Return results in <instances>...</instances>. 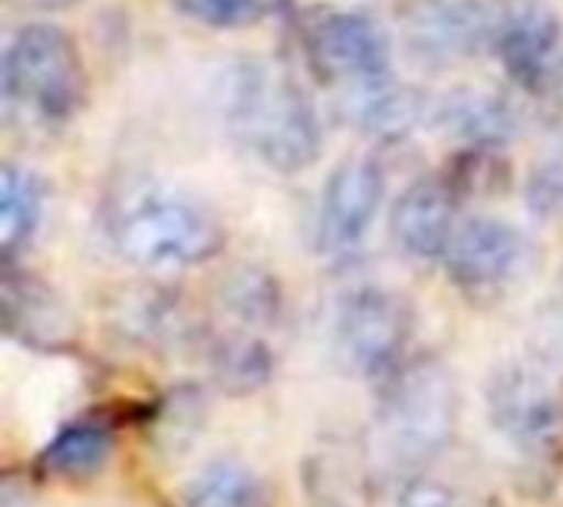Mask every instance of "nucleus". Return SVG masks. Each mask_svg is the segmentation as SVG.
<instances>
[{"label": "nucleus", "mask_w": 563, "mask_h": 507, "mask_svg": "<svg viewBox=\"0 0 563 507\" xmlns=\"http://www.w3.org/2000/svg\"><path fill=\"white\" fill-rule=\"evenodd\" d=\"M112 247L145 271H185L208 264L224 247L218 218L185 191L162 181L125 185L109 201Z\"/></svg>", "instance_id": "obj_1"}, {"label": "nucleus", "mask_w": 563, "mask_h": 507, "mask_svg": "<svg viewBox=\"0 0 563 507\" xmlns=\"http://www.w3.org/2000/svg\"><path fill=\"white\" fill-rule=\"evenodd\" d=\"M224 109L238 139L274 172L297 175L320 158V115L290 73L261 59L238 63L224 82Z\"/></svg>", "instance_id": "obj_2"}, {"label": "nucleus", "mask_w": 563, "mask_h": 507, "mask_svg": "<svg viewBox=\"0 0 563 507\" xmlns=\"http://www.w3.org/2000/svg\"><path fill=\"white\" fill-rule=\"evenodd\" d=\"M3 99L36 122L63 125L86 102V63L76 40L46 20L23 23L3 49Z\"/></svg>", "instance_id": "obj_3"}, {"label": "nucleus", "mask_w": 563, "mask_h": 507, "mask_svg": "<svg viewBox=\"0 0 563 507\" xmlns=\"http://www.w3.org/2000/svg\"><path fill=\"white\" fill-rule=\"evenodd\" d=\"M455 419V383L439 363H416L393 373V386L379 406V436L393 459L409 465L429 462L452 442Z\"/></svg>", "instance_id": "obj_4"}, {"label": "nucleus", "mask_w": 563, "mask_h": 507, "mask_svg": "<svg viewBox=\"0 0 563 507\" xmlns=\"http://www.w3.org/2000/svg\"><path fill=\"white\" fill-rule=\"evenodd\" d=\"M492 49L518 89L548 96L563 76V23L558 10L544 0H508L498 10Z\"/></svg>", "instance_id": "obj_5"}, {"label": "nucleus", "mask_w": 563, "mask_h": 507, "mask_svg": "<svg viewBox=\"0 0 563 507\" xmlns=\"http://www.w3.org/2000/svg\"><path fill=\"white\" fill-rule=\"evenodd\" d=\"M340 353L360 376H393L406 356L412 313L409 307L379 287H363L346 297L340 310Z\"/></svg>", "instance_id": "obj_6"}, {"label": "nucleus", "mask_w": 563, "mask_h": 507, "mask_svg": "<svg viewBox=\"0 0 563 507\" xmlns=\"http://www.w3.org/2000/svg\"><path fill=\"white\" fill-rule=\"evenodd\" d=\"M492 422L525 452H551L563 439V399L558 386L534 366L511 363L488 386Z\"/></svg>", "instance_id": "obj_7"}, {"label": "nucleus", "mask_w": 563, "mask_h": 507, "mask_svg": "<svg viewBox=\"0 0 563 507\" xmlns=\"http://www.w3.org/2000/svg\"><path fill=\"white\" fill-rule=\"evenodd\" d=\"M498 10L485 0H409L399 30L409 53L422 63L445 66L492 46Z\"/></svg>", "instance_id": "obj_8"}, {"label": "nucleus", "mask_w": 563, "mask_h": 507, "mask_svg": "<svg viewBox=\"0 0 563 507\" xmlns=\"http://www.w3.org/2000/svg\"><path fill=\"white\" fill-rule=\"evenodd\" d=\"M310 53L317 66L350 86L393 76V43L383 23L360 10H327L310 20Z\"/></svg>", "instance_id": "obj_9"}, {"label": "nucleus", "mask_w": 563, "mask_h": 507, "mask_svg": "<svg viewBox=\"0 0 563 507\" xmlns=\"http://www.w3.org/2000/svg\"><path fill=\"white\" fill-rule=\"evenodd\" d=\"M386 198V175L373 155L346 158L333 168L320 198V244L330 254H346L369 234Z\"/></svg>", "instance_id": "obj_10"}, {"label": "nucleus", "mask_w": 563, "mask_h": 507, "mask_svg": "<svg viewBox=\"0 0 563 507\" xmlns=\"http://www.w3.org/2000/svg\"><path fill=\"white\" fill-rule=\"evenodd\" d=\"M525 257V241L515 224L501 218H472L455 231L452 247L445 254V267L452 280L468 294L498 290L515 277Z\"/></svg>", "instance_id": "obj_11"}, {"label": "nucleus", "mask_w": 563, "mask_h": 507, "mask_svg": "<svg viewBox=\"0 0 563 507\" xmlns=\"http://www.w3.org/2000/svg\"><path fill=\"white\" fill-rule=\"evenodd\" d=\"M455 205L459 191L449 178L412 181L393 208V238L416 261L445 257L455 238Z\"/></svg>", "instance_id": "obj_12"}, {"label": "nucleus", "mask_w": 563, "mask_h": 507, "mask_svg": "<svg viewBox=\"0 0 563 507\" xmlns=\"http://www.w3.org/2000/svg\"><path fill=\"white\" fill-rule=\"evenodd\" d=\"M435 122H442V129L462 139L465 145H485V148H501L518 132L515 106L488 89L449 92L435 109Z\"/></svg>", "instance_id": "obj_13"}, {"label": "nucleus", "mask_w": 563, "mask_h": 507, "mask_svg": "<svg viewBox=\"0 0 563 507\" xmlns=\"http://www.w3.org/2000/svg\"><path fill=\"white\" fill-rule=\"evenodd\" d=\"M346 115L356 129H363L373 139H402L422 122L426 102L409 86L386 76L376 82L350 86Z\"/></svg>", "instance_id": "obj_14"}, {"label": "nucleus", "mask_w": 563, "mask_h": 507, "mask_svg": "<svg viewBox=\"0 0 563 507\" xmlns=\"http://www.w3.org/2000/svg\"><path fill=\"white\" fill-rule=\"evenodd\" d=\"M46 205V185L33 168L23 165H3L0 172V247L10 257L16 247H23Z\"/></svg>", "instance_id": "obj_15"}, {"label": "nucleus", "mask_w": 563, "mask_h": 507, "mask_svg": "<svg viewBox=\"0 0 563 507\" xmlns=\"http://www.w3.org/2000/svg\"><path fill=\"white\" fill-rule=\"evenodd\" d=\"M185 507H267L264 485L238 462H211L181 488Z\"/></svg>", "instance_id": "obj_16"}, {"label": "nucleus", "mask_w": 563, "mask_h": 507, "mask_svg": "<svg viewBox=\"0 0 563 507\" xmlns=\"http://www.w3.org/2000/svg\"><path fill=\"white\" fill-rule=\"evenodd\" d=\"M112 439L96 422H76L66 426L43 452V469L59 478H86L99 472L109 459Z\"/></svg>", "instance_id": "obj_17"}, {"label": "nucleus", "mask_w": 563, "mask_h": 507, "mask_svg": "<svg viewBox=\"0 0 563 507\" xmlns=\"http://www.w3.org/2000/svg\"><path fill=\"white\" fill-rule=\"evenodd\" d=\"M3 310H7V327L10 333H23V337H56L63 333V310L53 304V297L26 280L16 284L13 277H7L3 284Z\"/></svg>", "instance_id": "obj_18"}, {"label": "nucleus", "mask_w": 563, "mask_h": 507, "mask_svg": "<svg viewBox=\"0 0 563 507\" xmlns=\"http://www.w3.org/2000/svg\"><path fill=\"white\" fill-rule=\"evenodd\" d=\"M178 10L214 30H238L257 20L261 0H175Z\"/></svg>", "instance_id": "obj_19"}, {"label": "nucleus", "mask_w": 563, "mask_h": 507, "mask_svg": "<svg viewBox=\"0 0 563 507\" xmlns=\"http://www.w3.org/2000/svg\"><path fill=\"white\" fill-rule=\"evenodd\" d=\"M221 376L231 386H257L267 379V353L257 343H228L221 350Z\"/></svg>", "instance_id": "obj_20"}, {"label": "nucleus", "mask_w": 563, "mask_h": 507, "mask_svg": "<svg viewBox=\"0 0 563 507\" xmlns=\"http://www.w3.org/2000/svg\"><path fill=\"white\" fill-rule=\"evenodd\" d=\"M531 205L544 218L563 214V155L548 158L531 178Z\"/></svg>", "instance_id": "obj_21"}, {"label": "nucleus", "mask_w": 563, "mask_h": 507, "mask_svg": "<svg viewBox=\"0 0 563 507\" xmlns=\"http://www.w3.org/2000/svg\"><path fill=\"white\" fill-rule=\"evenodd\" d=\"M396 507H465V502L442 482H432V478H416L409 482L399 498Z\"/></svg>", "instance_id": "obj_22"}, {"label": "nucleus", "mask_w": 563, "mask_h": 507, "mask_svg": "<svg viewBox=\"0 0 563 507\" xmlns=\"http://www.w3.org/2000/svg\"><path fill=\"white\" fill-rule=\"evenodd\" d=\"M264 280H267V277L234 280V297H231L234 310H241V313H244V317H251V320H264V313L277 310V307H274V300L267 297V284H264Z\"/></svg>", "instance_id": "obj_23"}, {"label": "nucleus", "mask_w": 563, "mask_h": 507, "mask_svg": "<svg viewBox=\"0 0 563 507\" xmlns=\"http://www.w3.org/2000/svg\"><path fill=\"white\" fill-rule=\"evenodd\" d=\"M16 3H23L30 10H66V7H73L79 0H16Z\"/></svg>", "instance_id": "obj_24"}]
</instances>
